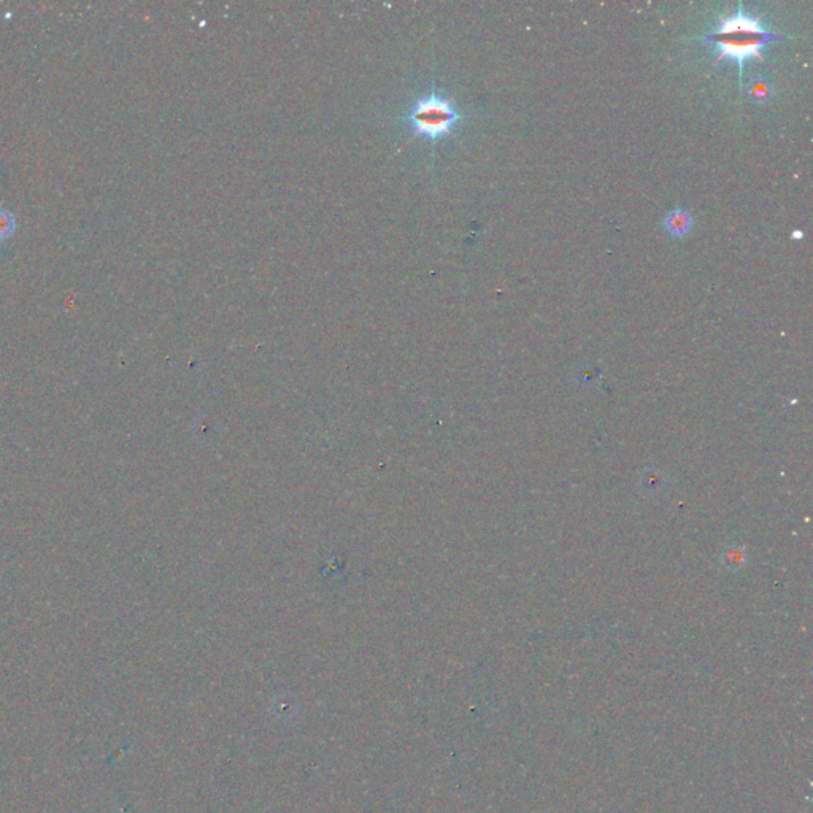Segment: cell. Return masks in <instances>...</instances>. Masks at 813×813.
Masks as SVG:
<instances>
[{
    "mask_svg": "<svg viewBox=\"0 0 813 813\" xmlns=\"http://www.w3.org/2000/svg\"><path fill=\"white\" fill-rule=\"evenodd\" d=\"M783 35H777L767 30L759 18H751L744 13L742 4L737 13L730 18H721L718 29L702 37L704 42L715 43L718 47V59H731L739 66V88L742 89L744 66L745 61L756 57L764 61L763 50L767 45L777 40H783Z\"/></svg>",
    "mask_w": 813,
    "mask_h": 813,
    "instance_id": "cell-1",
    "label": "cell"
},
{
    "mask_svg": "<svg viewBox=\"0 0 813 813\" xmlns=\"http://www.w3.org/2000/svg\"><path fill=\"white\" fill-rule=\"evenodd\" d=\"M464 120L466 116L459 112L454 102L437 91L418 97L400 118L413 139L429 143H437L445 137H450L454 127Z\"/></svg>",
    "mask_w": 813,
    "mask_h": 813,
    "instance_id": "cell-2",
    "label": "cell"
},
{
    "mask_svg": "<svg viewBox=\"0 0 813 813\" xmlns=\"http://www.w3.org/2000/svg\"><path fill=\"white\" fill-rule=\"evenodd\" d=\"M664 227L674 237H685L686 233H689V231H691L693 218L688 212L677 208V210H674L667 214L664 219Z\"/></svg>",
    "mask_w": 813,
    "mask_h": 813,
    "instance_id": "cell-3",
    "label": "cell"
},
{
    "mask_svg": "<svg viewBox=\"0 0 813 813\" xmlns=\"http://www.w3.org/2000/svg\"><path fill=\"white\" fill-rule=\"evenodd\" d=\"M748 94H750L751 99L758 103H763L766 100L771 99L772 96V89H771V84L767 83L766 80H761V78H756V80H753L750 84V89H748Z\"/></svg>",
    "mask_w": 813,
    "mask_h": 813,
    "instance_id": "cell-4",
    "label": "cell"
},
{
    "mask_svg": "<svg viewBox=\"0 0 813 813\" xmlns=\"http://www.w3.org/2000/svg\"><path fill=\"white\" fill-rule=\"evenodd\" d=\"M15 229H16L15 214L10 210L2 208V210H0V242L8 240L13 233H15Z\"/></svg>",
    "mask_w": 813,
    "mask_h": 813,
    "instance_id": "cell-5",
    "label": "cell"
},
{
    "mask_svg": "<svg viewBox=\"0 0 813 813\" xmlns=\"http://www.w3.org/2000/svg\"><path fill=\"white\" fill-rule=\"evenodd\" d=\"M792 238H802V232L795 231V232H792Z\"/></svg>",
    "mask_w": 813,
    "mask_h": 813,
    "instance_id": "cell-6",
    "label": "cell"
}]
</instances>
